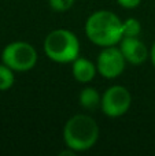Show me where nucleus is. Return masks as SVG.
Wrapping results in <instances>:
<instances>
[{
  "mask_svg": "<svg viewBox=\"0 0 155 156\" xmlns=\"http://www.w3.org/2000/svg\"><path fill=\"white\" fill-rule=\"evenodd\" d=\"M120 49L125 60L131 65H142L150 58V51L139 37H122Z\"/></svg>",
  "mask_w": 155,
  "mask_h": 156,
  "instance_id": "nucleus-7",
  "label": "nucleus"
},
{
  "mask_svg": "<svg viewBox=\"0 0 155 156\" xmlns=\"http://www.w3.org/2000/svg\"><path fill=\"white\" fill-rule=\"evenodd\" d=\"M142 33V23L136 18H128L122 22V37H139Z\"/></svg>",
  "mask_w": 155,
  "mask_h": 156,
  "instance_id": "nucleus-10",
  "label": "nucleus"
},
{
  "mask_svg": "<svg viewBox=\"0 0 155 156\" xmlns=\"http://www.w3.org/2000/svg\"><path fill=\"white\" fill-rule=\"evenodd\" d=\"M14 70H11L4 63L0 65V90H8L14 85Z\"/></svg>",
  "mask_w": 155,
  "mask_h": 156,
  "instance_id": "nucleus-11",
  "label": "nucleus"
},
{
  "mask_svg": "<svg viewBox=\"0 0 155 156\" xmlns=\"http://www.w3.org/2000/svg\"><path fill=\"white\" fill-rule=\"evenodd\" d=\"M78 100L82 108H85V110H95L96 107L100 105L102 96L99 94V92L95 88L87 86V88H84L80 92Z\"/></svg>",
  "mask_w": 155,
  "mask_h": 156,
  "instance_id": "nucleus-9",
  "label": "nucleus"
},
{
  "mask_svg": "<svg viewBox=\"0 0 155 156\" xmlns=\"http://www.w3.org/2000/svg\"><path fill=\"white\" fill-rule=\"evenodd\" d=\"M150 59H151V63H153L155 67V43L153 44V47H151V49H150Z\"/></svg>",
  "mask_w": 155,
  "mask_h": 156,
  "instance_id": "nucleus-14",
  "label": "nucleus"
},
{
  "mask_svg": "<svg viewBox=\"0 0 155 156\" xmlns=\"http://www.w3.org/2000/svg\"><path fill=\"white\" fill-rule=\"evenodd\" d=\"M99 140V126L87 114L73 115L63 127V141L66 147L76 152L91 149Z\"/></svg>",
  "mask_w": 155,
  "mask_h": 156,
  "instance_id": "nucleus-2",
  "label": "nucleus"
},
{
  "mask_svg": "<svg viewBox=\"0 0 155 156\" xmlns=\"http://www.w3.org/2000/svg\"><path fill=\"white\" fill-rule=\"evenodd\" d=\"M117 3L124 8H136L140 5L142 0H117Z\"/></svg>",
  "mask_w": 155,
  "mask_h": 156,
  "instance_id": "nucleus-13",
  "label": "nucleus"
},
{
  "mask_svg": "<svg viewBox=\"0 0 155 156\" xmlns=\"http://www.w3.org/2000/svg\"><path fill=\"white\" fill-rule=\"evenodd\" d=\"M49 7L54 11L58 12H63L71 8V5L74 4V0H48Z\"/></svg>",
  "mask_w": 155,
  "mask_h": 156,
  "instance_id": "nucleus-12",
  "label": "nucleus"
},
{
  "mask_svg": "<svg viewBox=\"0 0 155 156\" xmlns=\"http://www.w3.org/2000/svg\"><path fill=\"white\" fill-rule=\"evenodd\" d=\"M126 60L121 52L120 47L110 45L103 47L96 59V69L102 77L113 80L120 77L125 70Z\"/></svg>",
  "mask_w": 155,
  "mask_h": 156,
  "instance_id": "nucleus-6",
  "label": "nucleus"
},
{
  "mask_svg": "<svg viewBox=\"0 0 155 156\" xmlns=\"http://www.w3.org/2000/svg\"><path fill=\"white\" fill-rule=\"evenodd\" d=\"M2 63L18 73L32 70L37 63V51L26 41H14L4 47L2 52Z\"/></svg>",
  "mask_w": 155,
  "mask_h": 156,
  "instance_id": "nucleus-4",
  "label": "nucleus"
},
{
  "mask_svg": "<svg viewBox=\"0 0 155 156\" xmlns=\"http://www.w3.org/2000/svg\"><path fill=\"white\" fill-rule=\"evenodd\" d=\"M85 34L95 45H117L122 40V21L109 10L95 11L85 22Z\"/></svg>",
  "mask_w": 155,
  "mask_h": 156,
  "instance_id": "nucleus-1",
  "label": "nucleus"
},
{
  "mask_svg": "<svg viewBox=\"0 0 155 156\" xmlns=\"http://www.w3.org/2000/svg\"><path fill=\"white\" fill-rule=\"evenodd\" d=\"M71 73H73V77L76 81L81 83H88L95 78L98 69H96V65H93L91 60L78 56L76 60H73Z\"/></svg>",
  "mask_w": 155,
  "mask_h": 156,
  "instance_id": "nucleus-8",
  "label": "nucleus"
},
{
  "mask_svg": "<svg viewBox=\"0 0 155 156\" xmlns=\"http://www.w3.org/2000/svg\"><path fill=\"white\" fill-rule=\"evenodd\" d=\"M44 52L55 63H73L80 55V41L67 29H55L44 40Z\"/></svg>",
  "mask_w": 155,
  "mask_h": 156,
  "instance_id": "nucleus-3",
  "label": "nucleus"
},
{
  "mask_svg": "<svg viewBox=\"0 0 155 156\" xmlns=\"http://www.w3.org/2000/svg\"><path fill=\"white\" fill-rule=\"evenodd\" d=\"M132 105V94L125 86L113 85L102 94L100 108L110 118H120L125 115Z\"/></svg>",
  "mask_w": 155,
  "mask_h": 156,
  "instance_id": "nucleus-5",
  "label": "nucleus"
}]
</instances>
